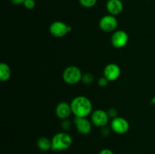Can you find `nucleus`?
Returning <instances> with one entry per match:
<instances>
[{"label": "nucleus", "mask_w": 155, "mask_h": 154, "mask_svg": "<svg viewBox=\"0 0 155 154\" xmlns=\"http://www.w3.org/2000/svg\"><path fill=\"white\" fill-rule=\"evenodd\" d=\"M72 113L77 117H87L92 113V104L90 100L84 96H78L71 103Z\"/></svg>", "instance_id": "1"}, {"label": "nucleus", "mask_w": 155, "mask_h": 154, "mask_svg": "<svg viewBox=\"0 0 155 154\" xmlns=\"http://www.w3.org/2000/svg\"><path fill=\"white\" fill-rule=\"evenodd\" d=\"M73 143V139L66 132H59L54 134L51 138V149L54 151L66 150Z\"/></svg>", "instance_id": "2"}, {"label": "nucleus", "mask_w": 155, "mask_h": 154, "mask_svg": "<svg viewBox=\"0 0 155 154\" xmlns=\"http://www.w3.org/2000/svg\"><path fill=\"white\" fill-rule=\"evenodd\" d=\"M83 74L79 67L76 66H68L63 72V79L67 84L76 85L82 80Z\"/></svg>", "instance_id": "3"}, {"label": "nucleus", "mask_w": 155, "mask_h": 154, "mask_svg": "<svg viewBox=\"0 0 155 154\" xmlns=\"http://www.w3.org/2000/svg\"><path fill=\"white\" fill-rule=\"evenodd\" d=\"M72 30L71 26L67 25L62 21H54L50 25L49 32L53 36L57 38L63 37L66 36L69 32Z\"/></svg>", "instance_id": "4"}, {"label": "nucleus", "mask_w": 155, "mask_h": 154, "mask_svg": "<svg viewBox=\"0 0 155 154\" xmlns=\"http://www.w3.org/2000/svg\"><path fill=\"white\" fill-rule=\"evenodd\" d=\"M117 25L118 21L116 17L111 14L104 15L99 21L100 29L106 33L114 32L117 27Z\"/></svg>", "instance_id": "5"}, {"label": "nucleus", "mask_w": 155, "mask_h": 154, "mask_svg": "<svg viewBox=\"0 0 155 154\" xmlns=\"http://www.w3.org/2000/svg\"><path fill=\"white\" fill-rule=\"evenodd\" d=\"M110 127L113 131L119 134H126L130 129V124L128 121L123 117H117L112 119Z\"/></svg>", "instance_id": "6"}, {"label": "nucleus", "mask_w": 155, "mask_h": 154, "mask_svg": "<svg viewBox=\"0 0 155 154\" xmlns=\"http://www.w3.org/2000/svg\"><path fill=\"white\" fill-rule=\"evenodd\" d=\"M109 115L107 112L102 110H95L92 113L91 120L92 123L95 126L103 128L106 126L109 122Z\"/></svg>", "instance_id": "7"}, {"label": "nucleus", "mask_w": 155, "mask_h": 154, "mask_svg": "<svg viewBox=\"0 0 155 154\" xmlns=\"http://www.w3.org/2000/svg\"><path fill=\"white\" fill-rule=\"evenodd\" d=\"M129 41V36L124 30H117L111 36V44L114 48H124Z\"/></svg>", "instance_id": "8"}, {"label": "nucleus", "mask_w": 155, "mask_h": 154, "mask_svg": "<svg viewBox=\"0 0 155 154\" xmlns=\"http://www.w3.org/2000/svg\"><path fill=\"white\" fill-rule=\"evenodd\" d=\"M77 131L80 134L86 135L92 131V123L86 117H77L75 116L74 119Z\"/></svg>", "instance_id": "9"}, {"label": "nucleus", "mask_w": 155, "mask_h": 154, "mask_svg": "<svg viewBox=\"0 0 155 154\" xmlns=\"http://www.w3.org/2000/svg\"><path fill=\"white\" fill-rule=\"evenodd\" d=\"M120 68L116 63H109L104 69V76L108 81H115L120 75Z\"/></svg>", "instance_id": "10"}, {"label": "nucleus", "mask_w": 155, "mask_h": 154, "mask_svg": "<svg viewBox=\"0 0 155 154\" xmlns=\"http://www.w3.org/2000/svg\"><path fill=\"white\" fill-rule=\"evenodd\" d=\"M106 9L109 14L117 16L122 13L124 10V3L121 0H107Z\"/></svg>", "instance_id": "11"}, {"label": "nucleus", "mask_w": 155, "mask_h": 154, "mask_svg": "<svg viewBox=\"0 0 155 154\" xmlns=\"http://www.w3.org/2000/svg\"><path fill=\"white\" fill-rule=\"evenodd\" d=\"M55 113L58 117L61 119H67L72 113L71 104L66 102H61L55 108Z\"/></svg>", "instance_id": "12"}, {"label": "nucleus", "mask_w": 155, "mask_h": 154, "mask_svg": "<svg viewBox=\"0 0 155 154\" xmlns=\"http://www.w3.org/2000/svg\"><path fill=\"white\" fill-rule=\"evenodd\" d=\"M12 75L11 68L7 63H0V79L2 82H6L10 79Z\"/></svg>", "instance_id": "13"}, {"label": "nucleus", "mask_w": 155, "mask_h": 154, "mask_svg": "<svg viewBox=\"0 0 155 154\" xmlns=\"http://www.w3.org/2000/svg\"><path fill=\"white\" fill-rule=\"evenodd\" d=\"M38 148L42 151H48L51 149V140L45 137H41L37 140Z\"/></svg>", "instance_id": "14"}, {"label": "nucleus", "mask_w": 155, "mask_h": 154, "mask_svg": "<svg viewBox=\"0 0 155 154\" xmlns=\"http://www.w3.org/2000/svg\"><path fill=\"white\" fill-rule=\"evenodd\" d=\"M98 0H79V2L83 7L89 8H92L96 5Z\"/></svg>", "instance_id": "15"}, {"label": "nucleus", "mask_w": 155, "mask_h": 154, "mask_svg": "<svg viewBox=\"0 0 155 154\" xmlns=\"http://www.w3.org/2000/svg\"><path fill=\"white\" fill-rule=\"evenodd\" d=\"M81 81H83V82L86 85L91 84V83L93 82L94 77L92 74L86 73V74H84V75H83Z\"/></svg>", "instance_id": "16"}, {"label": "nucleus", "mask_w": 155, "mask_h": 154, "mask_svg": "<svg viewBox=\"0 0 155 154\" xmlns=\"http://www.w3.org/2000/svg\"><path fill=\"white\" fill-rule=\"evenodd\" d=\"M24 6L28 10H32L36 6V2H35V0H25Z\"/></svg>", "instance_id": "17"}, {"label": "nucleus", "mask_w": 155, "mask_h": 154, "mask_svg": "<svg viewBox=\"0 0 155 154\" xmlns=\"http://www.w3.org/2000/svg\"><path fill=\"white\" fill-rule=\"evenodd\" d=\"M108 79H107V78H105V77H101V78L99 79V80H98V85H99V86H101V87H105L106 85H107V83H108Z\"/></svg>", "instance_id": "18"}, {"label": "nucleus", "mask_w": 155, "mask_h": 154, "mask_svg": "<svg viewBox=\"0 0 155 154\" xmlns=\"http://www.w3.org/2000/svg\"><path fill=\"white\" fill-rule=\"evenodd\" d=\"M107 113L109 115V117L112 118V119L117 117V110L114 108H110L108 110V112H107Z\"/></svg>", "instance_id": "19"}, {"label": "nucleus", "mask_w": 155, "mask_h": 154, "mask_svg": "<svg viewBox=\"0 0 155 154\" xmlns=\"http://www.w3.org/2000/svg\"><path fill=\"white\" fill-rule=\"evenodd\" d=\"M12 4L15 5H24L25 0H10Z\"/></svg>", "instance_id": "20"}, {"label": "nucleus", "mask_w": 155, "mask_h": 154, "mask_svg": "<svg viewBox=\"0 0 155 154\" xmlns=\"http://www.w3.org/2000/svg\"><path fill=\"white\" fill-rule=\"evenodd\" d=\"M98 154H114V152L109 149H103L100 151Z\"/></svg>", "instance_id": "21"}, {"label": "nucleus", "mask_w": 155, "mask_h": 154, "mask_svg": "<svg viewBox=\"0 0 155 154\" xmlns=\"http://www.w3.org/2000/svg\"><path fill=\"white\" fill-rule=\"evenodd\" d=\"M151 104H153V105H155V97H154V98H153L152 99H151Z\"/></svg>", "instance_id": "22"}]
</instances>
